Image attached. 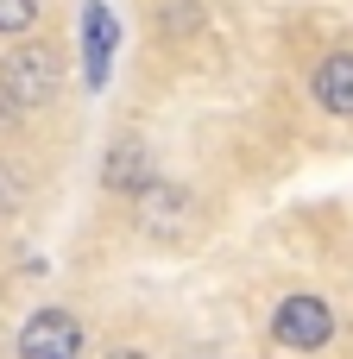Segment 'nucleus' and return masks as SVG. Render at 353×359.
I'll return each instance as SVG.
<instances>
[{"label":"nucleus","instance_id":"nucleus-4","mask_svg":"<svg viewBox=\"0 0 353 359\" xmlns=\"http://www.w3.org/2000/svg\"><path fill=\"white\" fill-rule=\"evenodd\" d=\"M133 215H139V227L145 233H158V240H183L189 227H196V196L183 189V183H152L145 196H133Z\"/></svg>","mask_w":353,"mask_h":359},{"label":"nucleus","instance_id":"nucleus-6","mask_svg":"<svg viewBox=\"0 0 353 359\" xmlns=\"http://www.w3.org/2000/svg\"><path fill=\"white\" fill-rule=\"evenodd\" d=\"M101 183L114 189V196H145L158 177H152V151H145V139H133V133H120L114 145H107V158H101Z\"/></svg>","mask_w":353,"mask_h":359},{"label":"nucleus","instance_id":"nucleus-9","mask_svg":"<svg viewBox=\"0 0 353 359\" xmlns=\"http://www.w3.org/2000/svg\"><path fill=\"white\" fill-rule=\"evenodd\" d=\"M6 208H19V177H13V170H0V215H6Z\"/></svg>","mask_w":353,"mask_h":359},{"label":"nucleus","instance_id":"nucleus-10","mask_svg":"<svg viewBox=\"0 0 353 359\" xmlns=\"http://www.w3.org/2000/svg\"><path fill=\"white\" fill-rule=\"evenodd\" d=\"M107 359H145V353H133V347H120V353H107Z\"/></svg>","mask_w":353,"mask_h":359},{"label":"nucleus","instance_id":"nucleus-2","mask_svg":"<svg viewBox=\"0 0 353 359\" xmlns=\"http://www.w3.org/2000/svg\"><path fill=\"white\" fill-rule=\"evenodd\" d=\"M272 341H278V347H291V353H322V347L335 341V316H328V303H322V297H309V290L284 297V303H278V316H272Z\"/></svg>","mask_w":353,"mask_h":359},{"label":"nucleus","instance_id":"nucleus-3","mask_svg":"<svg viewBox=\"0 0 353 359\" xmlns=\"http://www.w3.org/2000/svg\"><path fill=\"white\" fill-rule=\"evenodd\" d=\"M114 50H120V13L107 0H82V82L95 95L114 76Z\"/></svg>","mask_w":353,"mask_h":359},{"label":"nucleus","instance_id":"nucleus-8","mask_svg":"<svg viewBox=\"0 0 353 359\" xmlns=\"http://www.w3.org/2000/svg\"><path fill=\"white\" fill-rule=\"evenodd\" d=\"M38 25V0H0V38H19Z\"/></svg>","mask_w":353,"mask_h":359},{"label":"nucleus","instance_id":"nucleus-1","mask_svg":"<svg viewBox=\"0 0 353 359\" xmlns=\"http://www.w3.org/2000/svg\"><path fill=\"white\" fill-rule=\"evenodd\" d=\"M0 95L25 114V107H44L51 95H57V57L44 50V44H19V50H6L0 57Z\"/></svg>","mask_w":353,"mask_h":359},{"label":"nucleus","instance_id":"nucleus-7","mask_svg":"<svg viewBox=\"0 0 353 359\" xmlns=\"http://www.w3.org/2000/svg\"><path fill=\"white\" fill-rule=\"evenodd\" d=\"M309 88H316V107H322V114L353 120V50L322 57V63H316V76H309Z\"/></svg>","mask_w":353,"mask_h":359},{"label":"nucleus","instance_id":"nucleus-5","mask_svg":"<svg viewBox=\"0 0 353 359\" xmlns=\"http://www.w3.org/2000/svg\"><path fill=\"white\" fill-rule=\"evenodd\" d=\"M82 353V322L69 309H38L19 328V359H76Z\"/></svg>","mask_w":353,"mask_h":359}]
</instances>
